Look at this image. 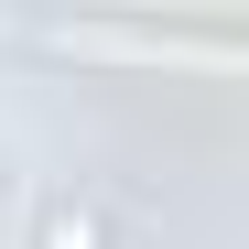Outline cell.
<instances>
[{"label":"cell","instance_id":"cell-1","mask_svg":"<svg viewBox=\"0 0 249 249\" xmlns=\"http://www.w3.org/2000/svg\"><path fill=\"white\" fill-rule=\"evenodd\" d=\"M33 249H119V228H108V206H98V195H44Z\"/></svg>","mask_w":249,"mask_h":249}]
</instances>
